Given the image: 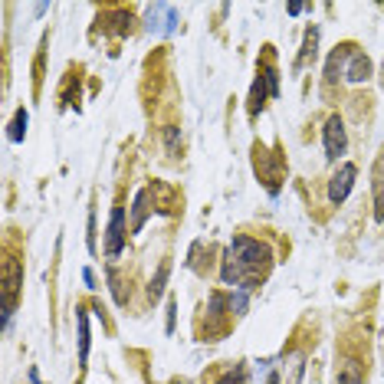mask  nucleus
Wrapping results in <instances>:
<instances>
[{
  "mask_svg": "<svg viewBox=\"0 0 384 384\" xmlns=\"http://www.w3.org/2000/svg\"><path fill=\"white\" fill-rule=\"evenodd\" d=\"M381 86H384V73H381Z\"/></svg>",
  "mask_w": 384,
  "mask_h": 384,
  "instance_id": "obj_20",
  "label": "nucleus"
},
{
  "mask_svg": "<svg viewBox=\"0 0 384 384\" xmlns=\"http://www.w3.org/2000/svg\"><path fill=\"white\" fill-rule=\"evenodd\" d=\"M352 49H355V43H342V47H335V53L328 56V63H326V86H335L338 79H345V63H348V56H352Z\"/></svg>",
  "mask_w": 384,
  "mask_h": 384,
  "instance_id": "obj_9",
  "label": "nucleus"
},
{
  "mask_svg": "<svg viewBox=\"0 0 384 384\" xmlns=\"http://www.w3.org/2000/svg\"><path fill=\"white\" fill-rule=\"evenodd\" d=\"M76 322H79V365H86V358H89V318H86V309H76Z\"/></svg>",
  "mask_w": 384,
  "mask_h": 384,
  "instance_id": "obj_15",
  "label": "nucleus"
},
{
  "mask_svg": "<svg viewBox=\"0 0 384 384\" xmlns=\"http://www.w3.org/2000/svg\"><path fill=\"white\" fill-rule=\"evenodd\" d=\"M375 217L378 221H384V154L378 158V164H375Z\"/></svg>",
  "mask_w": 384,
  "mask_h": 384,
  "instance_id": "obj_12",
  "label": "nucleus"
},
{
  "mask_svg": "<svg viewBox=\"0 0 384 384\" xmlns=\"http://www.w3.org/2000/svg\"><path fill=\"white\" fill-rule=\"evenodd\" d=\"M125 211L122 207H112V221H109V230H106V256L109 259H118L122 250H125Z\"/></svg>",
  "mask_w": 384,
  "mask_h": 384,
  "instance_id": "obj_6",
  "label": "nucleus"
},
{
  "mask_svg": "<svg viewBox=\"0 0 384 384\" xmlns=\"http://www.w3.org/2000/svg\"><path fill=\"white\" fill-rule=\"evenodd\" d=\"M326 158L328 161H342L345 158V151H348V128H345V122L338 116H328V122H326Z\"/></svg>",
  "mask_w": 384,
  "mask_h": 384,
  "instance_id": "obj_5",
  "label": "nucleus"
},
{
  "mask_svg": "<svg viewBox=\"0 0 384 384\" xmlns=\"http://www.w3.org/2000/svg\"><path fill=\"white\" fill-rule=\"evenodd\" d=\"M273 266V253H269L266 243L253 240V237H237L230 243V250L223 256L221 266V279L227 286L237 289H253L256 283H263Z\"/></svg>",
  "mask_w": 384,
  "mask_h": 384,
  "instance_id": "obj_1",
  "label": "nucleus"
},
{
  "mask_svg": "<svg viewBox=\"0 0 384 384\" xmlns=\"http://www.w3.org/2000/svg\"><path fill=\"white\" fill-rule=\"evenodd\" d=\"M316 56H318V27H312L306 33V43H302V53L296 59V69H302L309 59H316Z\"/></svg>",
  "mask_w": 384,
  "mask_h": 384,
  "instance_id": "obj_14",
  "label": "nucleus"
},
{
  "mask_svg": "<svg viewBox=\"0 0 384 384\" xmlns=\"http://www.w3.org/2000/svg\"><path fill=\"white\" fill-rule=\"evenodd\" d=\"M178 138H181V128H164V142H168V151H178Z\"/></svg>",
  "mask_w": 384,
  "mask_h": 384,
  "instance_id": "obj_18",
  "label": "nucleus"
},
{
  "mask_svg": "<svg viewBox=\"0 0 384 384\" xmlns=\"http://www.w3.org/2000/svg\"><path fill=\"white\" fill-rule=\"evenodd\" d=\"M168 276H171V259H164L161 266H158V273L151 276V286H148V296H151V302H158L164 292V286H168Z\"/></svg>",
  "mask_w": 384,
  "mask_h": 384,
  "instance_id": "obj_13",
  "label": "nucleus"
},
{
  "mask_svg": "<svg viewBox=\"0 0 384 384\" xmlns=\"http://www.w3.org/2000/svg\"><path fill=\"white\" fill-rule=\"evenodd\" d=\"M151 187H142V191L135 194L132 201V233H142L144 221H148V213H151Z\"/></svg>",
  "mask_w": 384,
  "mask_h": 384,
  "instance_id": "obj_10",
  "label": "nucleus"
},
{
  "mask_svg": "<svg viewBox=\"0 0 384 384\" xmlns=\"http://www.w3.org/2000/svg\"><path fill=\"white\" fill-rule=\"evenodd\" d=\"M361 365L358 361H342V368H338V381L335 384H361Z\"/></svg>",
  "mask_w": 384,
  "mask_h": 384,
  "instance_id": "obj_16",
  "label": "nucleus"
},
{
  "mask_svg": "<svg viewBox=\"0 0 384 384\" xmlns=\"http://www.w3.org/2000/svg\"><path fill=\"white\" fill-rule=\"evenodd\" d=\"M371 59H368V53H361V49H352V56H348L345 63V82H355V86H361V82H368L371 79Z\"/></svg>",
  "mask_w": 384,
  "mask_h": 384,
  "instance_id": "obj_8",
  "label": "nucleus"
},
{
  "mask_svg": "<svg viewBox=\"0 0 384 384\" xmlns=\"http://www.w3.org/2000/svg\"><path fill=\"white\" fill-rule=\"evenodd\" d=\"M174 27H178V10L171 7V4H154V7H148V30L151 33H174Z\"/></svg>",
  "mask_w": 384,
  "mask_h": 384,
  "instance_id": "obj_7",
  "label": "nucleus"
},
{
  "mask_svg": "<svg viewBox=\"0 0 384 384\" xmlns=\"http://www.w3.org/2000/svg\"><path fill=\"white\" fill-rule=\"evenodd\" d=\"M355 178H358V168L352 161H342L335 168V174L328 178V201L335 204H345V197L352 194V187H355Z\"/></svg>",
  "mask_w": 384,
  "mask_h": 384,
  "instance_id": "obj_4",
  "label": "nucleus"
},
{
  "mask_svg": "<svg viewBox=\"0 0 384 384\" xmlns=\"http://www.w3.org/2000/svg\"><path fill=\"white\" fill-rule=\"evenodd\" d=\"M263 99H273V92H269V82H266V76L263 73H256V82H253V89H250V118H256L259 112H263Z\"/></svg>",
  "mask_w": 384,
  "mask_h": 384,
  "instance_id": "obj_11",
  "label": "nucleus"
},
{
  "mask_svg": "<svg viewBox=\"0 0 384 384\" xmlns=\"http://www.w3.org/2000/svg\"><path fill=\"white\" fill-rule=\"evenodd\" d=\"M168 332H174V299L168 302Z\"/></svg>",
  "mask_w": 384,
  "mask_h": 384,
  "instance_id": "obj_19",
  "label": "nucleus"
},
{
  "mask_svg": "<svg viewBox=\"0 0 384 384\" xmlns=\"http://www.w3.org/2000/svg\"><path fill=\"white\" fill-rule=\"evenodd\" d=\"M302 375H306V352L292 348L279 358L276 371L269 375V384H302Z\"/></svg>",
  "mask_w": 384,
  "mask_h": 384,
  "instance_id": "obj_3",
  "label": "nucleus"
},
{
  "mask_svg": "<svg viewBox=\"0 0 384 384\" xmlns=\"http://www.w3.org/2000/svg\"><path fill=\"white\" fill-rule=\"evenodd\" d=\"M23 135H27V109H17V116L10 122V138H13V142H23Z\"/></svg>",
  "mask_w": 384,
  "mask_h": 384,
  "instance_id": "obj_17",
  "label": "nucleus"
},
{
  "mask_svg": "<svg viewBox=\"0 0 384 384\" xmlns=\"http://www.w3.org/2000/svg\"><path fill=\"white\" fill-rule=\"evenodd\" d=\"M20 286H23V266H20V259L7 256V259H4V306H0L4 328L10 326V316H13V309H17Z\"/></svg>",
  "mask_w": 384,
  "mask_h": 384,
  "instance_id": "obj_2",
  "label": "nucleus"
}]
</instances>
